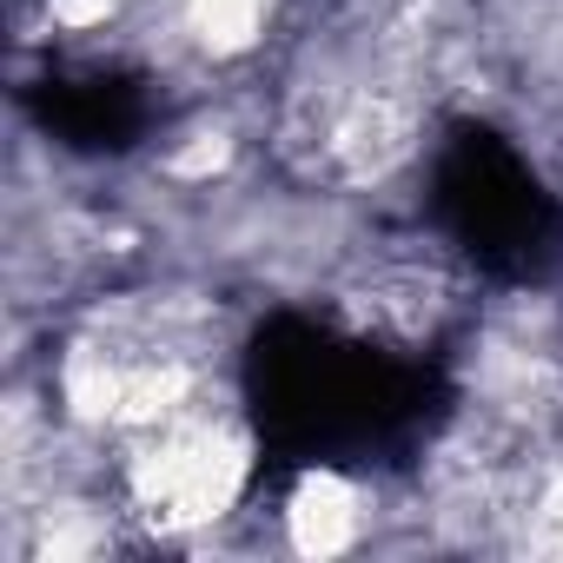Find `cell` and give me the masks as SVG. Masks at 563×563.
<instances>
[{"mask_svg":"<svg viewBox=\"0 0 563 563\" xmlns=\"http://www.w3.org/2000/svg\"><path fill=\"white\" fill-rule=\"evenodd\" d=\"M252 431L232 405H192L153 431H133L120 438V464H113V484H120V517L166 537V543H186V537H206L212 523H225L245 490H252Z\"/></svg>","mask_w":563,"mask_h":563,"instance_id":"1","label":"cell"},{"mask_svg":"<svg viewBox=\"0 0 563 563\" xmlns=\"http://www.w3.org/2000/svg\"><path fill=\"white\" fill-rule=\"evenodd\" d=\"M272 21H278V0H173V41L206 67L252 60Z\"/></svg>","mask_w":563,"mask_h":563,"instance_id":"3","label":"cell"},{"mask_svg":"<svg viewBox=\"0 0 563 563\" xmlns=\"http://www.w3.org/2000/svg\"><path fill=\"white\" fill-rule=\"evenodd\" d=\"M372 517H378V497L352 477V471H299L292 490L278 497V543L292 556H345L372 537Z\"/></svg>","mask_w":563,"mask_h":563,"instance_id":"2","label":"cell"},{"mask_svg":"<svg viewBox=\"0 0 563 563\" xmlns=\"http://www.w3.org/2000/svg\"><path fill=\"white\" fill-rule=\"evenodd\" d=\"M530 543L563 550V464H550L530 490Z\"/></svg>","mask_w":563,"mask_h":563,"instance_id":"4","label":"cell"}]
</instances>
